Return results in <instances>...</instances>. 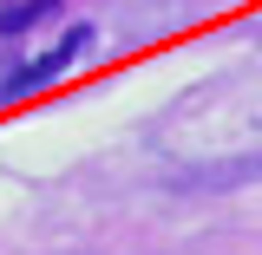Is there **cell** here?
Listing matches in <instances>:
<instances>
[{
	"mask_svg": "<svg viewBox=\"0 0 262 255\" xmlns=\"http://www.w3.org/2000/svg\"><path fill=\"white\" fill-rule=\"evenodd\" d=\"M85 46H92V27L79 20V27H66L59 33V46H46L39 59H27L20 72H0V98H27V92H46L53 79H66L72 65L85 59Z\"/></svg>",
	"mask_w": 262,
	"mask_h": 255,
	"instance_id": "obj_1",
	"label": "cell"
},
{
	"mask_svg": "<svg viewBox=\"0 0 262 255\" xmlns=\"http://www.w3.org/2000/svg\"><path fill=\"white\" fill-rule=\"evenodd\" d=\"M59 13V0H7L0 7V33H27V27H46Z\"/></svg>",
	"mask_w": 262,
	"mask_h": 255,
	"instance_id": "obj_2",
	"label": "cell"
}]
</instances>
